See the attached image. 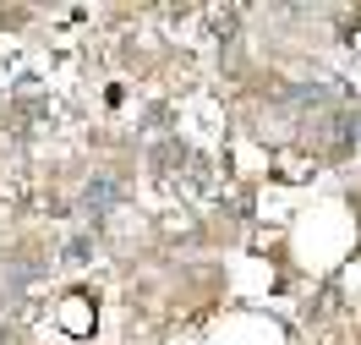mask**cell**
<instances>
[{
  "mask_svg": "<svg viewBox=\"0 0 361 345\" xmlns=\"http://www.w3.org/2000/svg\"><path fill=\"white\" fill-rule=\"evenodd\" d=\"M115 203H121V181H110V176H93L88 192H82V208H88V214H110Z\"/></svg>",
  "mask_w": 361,
  "mask_h": 345,
  "instance_id": "cell-1",
  "label": "cell"
},
{
  "mask_svg": "<svg viewBox=\"0 0 361 345\" xmlns=\"http://www.w3.org/2000/svg\"><path fill=\"white\" fill-rule=\"evenodd\" d=\"M88 258H93V241L88 236H71L66 241V263H88Z\"/></svg>",
  "mask_w": 361,
  "mask_h": 345,
  "instance_id": "cell-2",
  "label": "cell"
},
{
  "mask_svg": "<svg viewBox=\"0 0 361 345\" xmlns=\"http://www.w3.org/2000/svg\"><path fill=\"white\" fill-rule=\"evenodd\" d=\"M0 345H11V334H6V318H0Z\"/></svg>",
  "mask_w": 361,
  "mask_h": 345,
  "instance_id": "cell-3",
  "label": "cell"
}]
</instances>
